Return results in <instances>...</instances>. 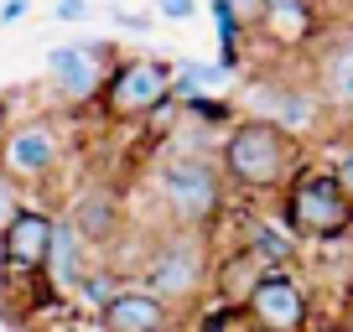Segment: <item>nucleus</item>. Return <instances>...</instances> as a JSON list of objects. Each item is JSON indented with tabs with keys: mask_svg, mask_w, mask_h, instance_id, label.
<instances>
[{
	"mask_svg": "<svg viewBox=\"0 0 353 332\" xmlns=\"http://www.w3.org/2000/svg\"><path fill=\"white\" fill-rule=\"evenodd\" d=\"M301 161H307V151H301L296 135L276 130L265 120H250V114L234 120V130L219 145L223 182H234L244 192H286L291 177H301Z\"/></svg>",
	"mask_w": 353,
	"mask_h": 332,
	"instance_id": "nucleus-1",
	"label": "nucleus"
},
{
	"mask_svg": "<svg viewBox=\"0 0 353 332\" xmlns=\"http://www.w3.org/2000/svg\"><path fill=\"white\" fill-rule=\"evenodd\" d=\"M151 182H156L161 208L172 213V223L188 229V234H203L223 213V172H219L213 156L166 151L161 161L151 166Z\"/></svg>",
	"mask_w": 353,
	"mask_h": 332,
	"instance_id": "nucleus-2",
	"label": "nucleus"
},
{
	"mask_svg": "<svg viewBox=\"0 0 353 332\" xmlns=\"http://www.w3.org/2000/svg\"><path fill=\"white\" fill-rule=\"evenodd\" d=\"M281 229L291 239L332 244L353 229V198L343 192V182L332 172H301L281 192Z\"/></svg>",
	"mask_w": 353,
	"mask_h": 332,
	"instance_id": "nucleus-3",
	"label": "nucleus"
},
{
	"mask_svg": "<svg viewBox=\"0 0 353 332\" xmlns=\"http://www.w3.org/2000/svg\"><path fill=\"white\" fill-rule=\"evenodd\" d=\"M208 280H213L208 239H203V234H188V229L161 234L151 260H145V270H141V291H151V296L166 301L172 311L182 307V301H198Z\"/></svg>",
	"mask_w": 353,
	"mask_h": 332,
	"instance_id": "nucleus-4",
	"label": "nucleus"
},
{
	"mask_svg": "<svg viewBox=\"0 0 353 332\" xmlns=\"http://www.w3.org/2000/svg\"><path fill=\"white\" fill-rule=\"evenodd\" d=\"M172 99V63H161V57H120V63L110 68V78H104V89H99V110L104 120H151L161 104Z\"/></svg>",
	"mask_w": 353,
	"mask_h": 332,
	"instance_id": "nucleus-5",
	"label": "nucleus"
},
{
	"mask_svg": "<svg viewBox=\"0 0 353 332\" xmlns=\"http://www.w3.org/2000/svg\"><path fill=\"white\" fill-rule=\"evenodd\" d=\"M244 317L254 322L260 332H307L312 317V296L291 270H270V276L254 280V291L239 301Z\"/></svg>",
	"mask_w": 353,
	"mask_h": 332,
	"instance_id": "nucleus-6",
	"label": "nucleus"
},
{
	"mask_svg": "<svg viewBox=\"0 0 353 332\" xmlns=\"http://www.w3.org/2000/svg\"><path fill=\"white\" fill-rule=\"evenodd\" d=\"M57 156H63V141H57L52 120H32V125H16L0 141V172L11 182H42L52 177Z\"/></svg>",
	"mask_w": 353,
	"mask_h": 332,
	"instance_id": "nucleus-7",
	"label": "nucleus"
},
{
	"mask_svg": "<svg viewBox=\"0 0 353 332\" xmlns=\"http://www.w3.org/2000/svg\"><path fill=\"white\" fill-rule=\"evenodd\" d=\"M57 213L47 208H21L6 229H0V255H6V276H42L47 249H52Z\"/></svg>",
	"mask_w": 353,
	"mask_h": 332,
	"instance_id": "nucleus-8",
	"label": "nucleus"
},
{
	"mask_svg": "<svg viewBox=\"0 0 353 332\" xmlns=\"http://www.w3.org/2000/svg\"><path fill=\"white\" fill-rule=\"evenodd\" d=\"M104 47H88V42H68V47H52L47 52V78L57 83V94H63L68 104H94L104 89V78H110V68H104Z\"/></svg>",
	"mask_w": 353,
	"mask_h": 332,
	"instance_id": "nucleus-9",
	"label": "nucleus"
},
{
	"mask_svg": "<svg viewBox=\"0 0 353 332\" xmlns=\"http://www.w3.org/2000/svg\"><path fill=\"white\" fill-rule=\"evenodd\" d=\"M244 104H250V120H265V125H276V130L286 135H301L317 125L322 114V99L307 89H296V83H276V89H250L244 94Z\"/></svg>",
	"mask_w": 353,
	"mask_h": 332,
	"instance_id": "nucleus-10",
	"label": "nucleus"
},
{
	"mask_svg": "<svg viewBox=\"0 0 353 332\" xmlns=\"http://www.w3.org/2000/svg\"><path fill=\"white\" fill-rule=\"evenodd\" d=\"M63 223L78 234V239L88 244V249H99V244H110L114 234L125 229V208H120V192L114 187H88L73 198V208L63 213Z\"/></svg>",
	"mask_w": 353,
	"mask_h": 332,
	"instance_id": "nucleus-11",
	"label": "nucleus"
},
{
	"mask_svg": "<svg viewBox=\"0 0 353 332\" xmlns=\"http://www.w3.org/2000/svg\"><path fill=\"white\" fill-rule=\"evenodd\" d=\"M99 327L104 332H166L172 327V307L156 301L151 291H141V286H120L99 307Z\"/></svg>",
	"mask_w": 353,
	"mask_h": 332,
	"instance_id": "nucleus-12",
	"label": "nucleus"
},
{
	"mask_svg": "<svg viewBox=\"0 0 353 332\" xmlns=\"http://www.w3.org/2000/svg\"><path fill=\"white\" fill-rule=\"evenodd\" d=\"M42 276L52 280L57 291H73V296L83 291V280L94 276V249H88L63 218H57V229H52V249H47V270Z\"/></svg>",
	"mask_w": 353,
	"mask_h": 332,
	"instance_id": "nucleus-13",
	"label": "nucleus"
},
{
	"mask_svg": "<svg viewBox=\"0 0 353 332\" xmlns=\"http://www.w3.org/2000/svg\"><path fill=\"white\" fill-rule=\"evenodd\" d=\"M312 94L322 99V110H348L353 114V42H332V47L317 52Z\"/></svg>",
	"mask_w": 353,
	"mask_h": 332,
	"instance_id": "nucleus-14",
	"label": "nucleus"
},
{
	"mask_svg": "<svg viewBox=\"0 0 353 332\" xmlns=\"http://www.w3.org/2000/svg\"><path fill=\"white\" fill-rule=\"evenodd\" d=\"M223 78H229V68L182 57V63H172V99H176V94H182V99H208V94L223 89Z\"/></svg>",
	"mask_w": 353,
	"mask_h": 332,
	"instance_id": "nucleus-15",
	"label": "nucleus"
},
{
	"mask_svg": "<svg viewBox=\"0 0 353 332\" xmlns=\"http://www.w3.org/2000/svg\"><path fill=\"white\" fill-rule=\"evenodd\" d=\"M307 26H312V0H265L260 32H270L276 42H296V37H307Z\"/></svg>",
	"mask_w": 353,
	"mask_h": 332,
	"instance_id": "nucleus-16",
	"label": "nucleus"
},
{
	"mask_svg": "<svg viewBox=\"0 0 353 332\" xmlns=\"http://www.w3.org/2000/svg\"><path fill=\"white\" fill-rule=\"evenodd\" d=\"M244 249H250L254 260H265L270 270H281V265H286L291 255H296V239H291L286 229H270V223H254V229H250V244H244Z\"/></svg>",
	"mask_w": 353,
	"mask_h": 332,
	"instance_id": "nucleus-17",
	"label": "nucleus"
},
{
	"mask_svg": "<svg viewBox=\"0 0 353 332\" xmlns=\"http://www.w3.org/2000/svg\"><path fill=\"white\" fill-rule=\"evenodd\" d=\"M229 16L239 21V32H260L265 26V0H223Z\"/></svg>",
	"mask_w": 353,
	"mask_h": 332,
	"instance_id": "nucleus-18",
	"label": "nucleus"
},
{
	"mask_svg": "<svg viewBox=\"0 0 353 332\" xmlns=\"http://www.w3.org/2000/svg\"><path fill=\"white\" fill-rule=\"evenodd\" d=\"M21 208H26V203H21V192H16V182L0 172V229H6V223H11Z\"/></svg>",
	"mask_w": 353,
	"mask_h": 332,
	"instance_id": "nucleus-19",
	"label": "nucleus"
},
{
	"mask_svg": "<svg viewBox=\"0 0 353 332\" xmlns=\"http://www.w3.org/2000/svg\"><path fill=\"white\" fill-rule=\"evenodd\" d=\"M192 11H198V0H156V16H161V21H188Z\"/></svg>",
	"mask_w": 353,
	"mask_h": 332,
	"instance_id": "nucleus-20",
	"label": "nucleus"
},
{
	"mask_svg": "<svg viewBox=\"0 0 353 332\" xmlns=\"http://www.w3.org/2000/svg\"><path fill=\"white\" fill-rule=\"evenodd\" d=\"M57 21H83V16H88V0H57Z\"/></svg>",
	"mask_w": 353,
	"mask_h": 332,
	"instance_id": "nucleus-21",
	"label": "nucleus"
},
{
	"mask_svg": "<svg viewBox=\"0 0 353 332\" xmlns=\"http://www.w3.org/2000/svg\"><path fill=\"white\" fill-rule=\"evenodd\" d=\"M332 177H338V182H343V192H348V198H353V145H348V151H343V161L332 166Z\"/></svg>",
	"mask_w": 353,
	"mask_h": 332,
	"instance_id": "nucleus-22",
	"label": "nucleus"
},
{
	"mask_svg": "<svg viewBox=\"0 0 353 332\" xmlns=\"http://www.w3.org/2000/svg\"><path fill=\"white\" fill-rule=\"evenodd\" d=\"M26 16V0H0V26H11Z\"/></svg>",
	"mask_w": 353,
	"mask_h": 332,
	"instance_id": "nucleus-23",
	"label": "nucleus"
},
{
	"mask_svg": "<svg viewBox=\"0 0 353 332\" xmlns=\"http://www.w3.org/2000/svg\"><path fill=\"white\" fill-rule=\"evenodd\" d=\"M0 291H6V255H0Z\"/></svg>",
	"mask_w": 353,
	"mask_h": 332,
	"instance_id": "nucleus-24",
	"label": "nucleus"
},
{
	"mask_svg": "<svg viewBox=\"0 0 353 332\" xmlns=\"http://www.w3.org/2000/svg\"><path fill=\"white\" fill-rule=\"evenodd\" d=\"M0 125H6V104H0Z\"/></svg>",
	"mask_w": 353,
	"mask_h": 332,
	"instance_id": "nucleus-25",
	"label": "nucleus"
},
{
	"mask_svg": "<svg viewBox=\"0 0 353 332\" xmlns=\"http://www.w3.org/2000/svg\"><path fill=\"white\" fill-rule=\"evenodd\" d=\"M348 332H353V327H348Z\"/></svg>",
	"mask_w": 353,
	"mask_h": 332,
	"instance_id": "nucleus-26",
	"label": "nucleus"
}]
</instances>
